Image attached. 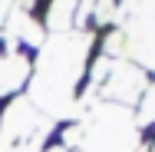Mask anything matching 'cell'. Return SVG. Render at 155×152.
<instances>
[]
</instances>
